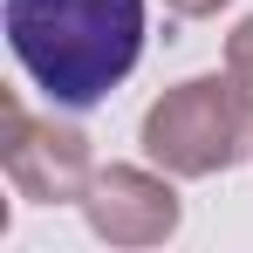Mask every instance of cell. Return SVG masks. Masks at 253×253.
<instances>
[{
  "label": "cell",
  "mask_w": 253,
  "mask_h": 253,
  "mask_svg": "<svg viewBox=\"0 0 253 253\" xmlns=\"http://www.w3.org/2000/svg\"><path fill=\"white\" fill-rule=\"evenodd\" d=\"M7 42L48 103L89 110L137 69L144 0H7Z\"/></svg>",
  "instance_id": "1"
},
{
  "label": "cell",
  "mask_w": 253,
  "mask_h": 253,
  "mask_svg": "<svg viewBox=\"0 0 253 253\" xmlns=\"http://www.w3.org/2000/svg\"><path fill=\"white\" fill-rule=\"evenodd\" d=\"M253 151V83L240 69L192 76L144 110V158L171 178H212Z\"/></svg>",
  "instance_id": "2"
},
{
  "label": "cell",
  "mask_w": 253,
  "mask_h": 253,
  "mask_svg": "<svg viewBox=\"0 0 253 253\" xmlns=\"http://www.w3.org/2000/svg\"><path fill=\"white\" fill-rule=\"evenodd\" d=\"M0 165H7L21 199H42V206H62V199L83 206L89 178H96L89 171V137L69 124H35L21 110V96L0 103Z\"/></svg>",
  "instance_id": "3"
},
{
  "label": "cell",
  "mask_w": 253,
  "mask_h": 253,
  "mask_svg": "<svg viewBox=\"0 0 253 253\" xmlns=\"http://www.w3.org/2000/svg\"><path fill=\"white\" fill-rule=\"evenodd\" d=\"M83 219H89V233L110 240V247H158V240L178 233V192H171V178H158V171L110 165V171L89 178Z\"/></svg>",
  "instance_id": "4"
},
{
  "label": "cell",
  "mask_w": 253,
  "mask_h": 253,
  "mask_svg": "<svg viewBox=\"0 0 253 253\" xmlns=\"http://www.w3.org/2000/svg\"><path fill=\"white\" fill-rule=\"evenodd\" d=\"M226 69H240V76L253 83V14L233 28V42H226Z\"/></svg>",
  "instance_id": "5"
},
{
  "label": "cell",
  "mask_w": 253,
  "mask_h": 253,
  "mask_svg": "<svg viewBox=\"0 0 253 253\" xmlns=\"http://www.w3.org/2000/svg\"><path fill=\"white\" fill-rule=\"evenodd\" d=\"M171 14H185V21H199V14H219V7H226V0H165Z\"/></svg>",
  "instance_id": "6"
}]
</instances>
